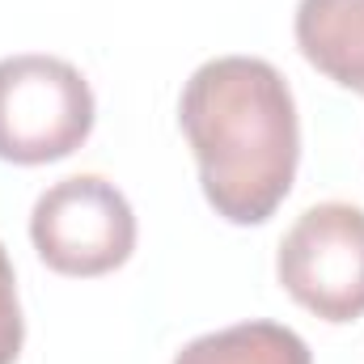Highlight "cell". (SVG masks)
Returning <instances> with one entry per match:
<instances>
[{"label": "cell", "mask_w": 364, "mask_h": 364, "mask_svg": "<svg viewBox=\"0 0 364 364\" xmlns=\"http://www.w3.org/2000/svg\"><path fill=\"white\" fill-rule=\"evenodd\" d=\"M275 275L322 322L364 318V208L343 199L305 208L279 242Z\"/></svg>", "instance_id": "obj_4"}, {"label": "cell", "mask_w": 364, "mask_h": 364, "mask_svg": "<svg viewBox=\"0 0 364 364\" xmlns=\"http://www.w3.org/2000/svg\"><path fill=\"white\" fill-rule=\"evenodd\" d=\"M174 364H314V356L292 326L237 322L191 339L174 356Z\"/></svg>", "instance_id": "obj_6"}, {"label": "cell", "mask_w": 364, "mask_h": 364, "mask_svg": "<svg viewBox=\"0 0 364 364\" xmlns=\"http://www.w3.org/2000/svg\"><path fill=\"white\" fill-rule=\"evenodd\" d=\"M21 339H26V322H21V305H17V275L0 246V364L17 360Z\"/></svg>", "instance_id": "obj_7"}, {"label": "cell", "mask_w": 364, "mask_h": 364, "mask_svg": "<svg viewBox=\"0 0 364 364\" xmlns=\"http://www.w3.org/2000/svg\"><path fill=\"white\" fill-rule=\"evenodd\" d=\"M30 242L60 275H106L136 250V212L114 182L73 174L51 182L30 212Z\"/></svg>", "instance_id": "obj_3"}, {"label": "cell", "mask_w": 364, "mask_h": 364, "mask_svg": "<svg viewBox=\"0 0 364 364\" xmlns=\"http://www.w3.org/2000/svg\"><path fill=\"white\" fill-rule=\"evenodd\" d=\"M93 132V90L60 55L0 60V161L47 166L77 153Z\"/></svg>", "instance_id": "obj_2"}, {"label": "cell", "mask_w": 364, "mask_h": 364, "mask_svg": "<svg viewBox=\"0 0 364 364\" xmlns=\"http://www.w3.org/2000/svg\"><path fill=\"white\" fill-rule=\"evenodd\" d=\"M178 123L216 216L263 225L284 203L301 161V123L275 64L255 55L199 64L182 85Z\"/></svg>", "instance_id": "obj_1"}, {"label": "cell", "mask_w": 364, "mask_h": 364, "mask_svg": "<svg viewBox=\"0 0 364 364\" xmlns=\"http://www.w3.org/2000/svg\"><path fill=\"white\" fill-rule=\"evenodd\" d=\"M292 30L322 77L364 97V0H301Z\"/></svg>", "instance_id": "obj_5"}]
</instances>
